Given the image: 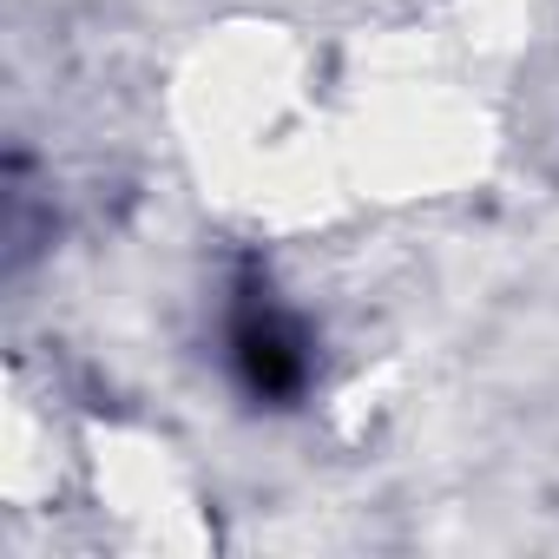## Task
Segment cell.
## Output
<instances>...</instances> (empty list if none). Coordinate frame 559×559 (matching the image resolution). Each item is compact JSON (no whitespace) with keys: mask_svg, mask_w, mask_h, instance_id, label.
<instances>
[{"mask_svg":"<svg viewBox=\"0 0 559 559\" xmlns=\"http://www.w3.org/2000/svg\"><path fill=\"white\" fill-rule=\"evenodd\" d=\"M224 362L257 408H297L317 382V336L304 310L284 304L263 263H237L224 297Z\"/></svg>","mask_w":559,"mask_h":559,"instance_id":"cell-1","label":"cell"}]
</instances>
